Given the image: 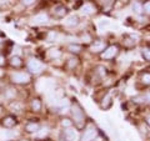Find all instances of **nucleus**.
Wrapping results in <instances>:
<instances>
[{
    "instance_id": "nucleus-1",
    "label": "nucleus",
    "mask_w": 150,
    "mask_h": 141,
    "mask_svg": "<svg viewBox=\"0 0 150 141\" xmlns=\"http://www.w3.org/2000/svg\"><path fill=\"white\" fill-rule=\"evenodd\" d=\"M70 111H71L73 116V123L75 125L76 130H84L86 126V114L84 111L83 106L78 100H74L70 106Z\"/></svg>"
},
{
    "instance_id": "nucleus-2",
    "label": "nucleus",
    "mask_w": 150,
    "mask_h": 141,
    "mask_svg": "<svg viewBox=\"0 0 150 141\" xmlns=\"http://www.w3.org/2000/svg\"><path fill=\"white\" fill-rule=\"evenodd\" d=\"M26 68H28V71H29L31 75H40L45 71V65L41 63L39 59L34 58V56H31V58L28 59Z\"/></svg>"
},
{
    "instance_id": "nucleus-3",
    "label": "nucleus",
    "mask_w": 150,
    "mask_h": 141,
    "mask_svg": "<svg viewBox=\"0 0 150 141\" xmlns=\"http://www.w3.org/2000/svg\"><path fill=\"white\" fill-rule=\"evenodd\" d=\"M10 81L15 85H28L31 82V74L29 71H15L10 75Z\"/></svg>"
},
{
    "instance_id": "nucleus-4",
    "label": "nucleus",
    "mask_w": 150,
    "mask_h": 141,
    "mask_svg": "<svg viewBox=\"0 0 150 141\" xmlns=\"http://www.w3.org/2000/svg\"><path fill=\"white\" fill-rule=\"evenodd\" d=\"M119 53H120L119 45L112 44V45L106 46L105 50L100 54V58H101L103 60H112V59H115L116 56L119 55Z\"/></svg>"
},
{
    "instance_id": "nucleus-5",
    "label": "nucleus",
    "mask_w": 150,
    "mask_h": 141,
    "mask_svg": "<svg viewBox=\"0 0 150 141\" xmlns=\"http://www.w3.org/2000/svg\"><path fill=\"white\" fill-rule=\"evenodd\" d=\"M98 135H99V130L95 126H88V128L85 126L80 136V141H93L98 137Z\"/></svg>"
},
{
    "instance_id": "nucleus-6",
    "label": "nucleus",
    "mask_w": 150,
    "mask_h": 141,
    "mask_svg": "<svg viewBox=\"0 0 150 141\" xmlns=\"http://www.w3.org/2000/svg\"><path fill=\"white\" fill-rule=\"evenodd\" d=\"M106 48V41L101 40V39H95L93 40V43L89 45V50H90L91 54H101L103 51Z\"/></svg>"
},
{
    "instance_id": "nucleus-7",
    "label": "nucleus",
    "mask_w": 150,
    "mask_h": 141,
    "mask_svg": "<svg viewBox=\"0 0 150 141\" xmlns=\"http://www.w3.org/2000/svg\"><path fill=\"white\" fill-rule=\"evenodd\" d=\"M68 15V8L63 5V4H59V5H55L51 9V16L54 19H64Z\"/></svg>"
},
{
    "instance_id": "nucleus-8",
    "label": "nucleus",
    "mask_w": 150,
    "mask_h": 141,
    "mask_svg": "<svg viewBox=\"0 0 150 141\" xmlns=\"http://www.w3.org/2000/svg\"><path fill=\"white\" fill-rule=\"evenodd\" d=\"M98 102H99V107L101 110H104V111L109 110L110 107L112 106V96L110 95V94L106 92V94H104V95L101 96V99Z\"/></svg>"
},
{
    "instance_id": "nucleus-9",
    "label": "nucleus",
    "mask_w": 150,
    "mask_h": 141,
    "mask_svg": "<svg viewBox=\"0 0 150 141\" xmlns=\"http://www.w3.org/2000/svg\"><path fill=\"white\" fill-rule=\"evenodd\" d=\"M49 15L45 13H39L31 18V24L33 25H45L49 23Z\"/></svg>"
},
{
    "instance_id": "nucleus-10",
    "label": "nucleus",
    "mask_w": 150,
    "mask_h": 141,
    "mask_svg": "<svg viewBox=\"0 0 150 141\" xmlns=\"http://www.w3.org/2000/svg\"><path fill=\"white\" fill-rule=\"evenodd\" d=\"M1 125L5 129H13L18 125V119L14 115H5L1 119Z\"/></svg>"
},
{
    "instance_id": "nucleus-11",
    "label": "nucleus",
    "mask_w": 150,
    "mask_h": 141,
    "mask_svg": "<svg viewBox=\"0 0 150 141\" xmlns=\"http://www.w3.org/2000/svg\"><path fill=\"white\" fill-rule=\"evenodd\" d=\"M80 11L84 15H94V14L98 13V6L94 3H83Z\"/></svg>"
},
{
    "instance_id": "nucleus-12",
    "label": "nucleus",
    "mask_w": 150,
    "mask_h": 141,
    "mask_svg": "<svg viewBox=\"0 0 150 141\" xmlns=\"http://www.w3.org/2000/svg\"><path fill=\"white\" fill-rule=\"evenodd\" d=\"M63 141H76L78 140V130L69 128V129H64L63 131Z\"/></svg>"
},
{
    "instance_id": "nucleus-13",
    "label": "nucleus",
    "mask_w": 150,
    "mask_h": 141,
    "mask_svg": "<svg viewBox=\"0 0 150 141\" xmlns=\"http://www.w3.org/2000/svg\"><path fill=\"white\" fill-rule=\"evenodd\" d=\"M24 130H25V133H28V134H36L38 131L40 130V124L38 123V121L30 120V121H28V123L25 124Z\"/></svg>"
},
{
    "instance_id": "nucleus-14",
    "label": "nucleus",
    "mask_w": 150,
    "mask_h": 141,
    "mask_svg": "<svg viewBox=\"0 0 150 141\" xmlns=\"http://www.w3.org/2000/svg\"><path fill=\"white\" fill-rule=\"evenodd\" d=\"M63 56V51L59 48H50L48 51H46V58L53 60V61H56Z\"/></svg>"
},
{
    "instance_id": "nucleus-15",
    "label": "nucleus",
    "mask_w": 150,
    "mask_h": 141,
    "mask_svg": "<svg viewBox=\"0 0 150 141\" xmlns=\"http://www.w3.org/2000/svg\"><path fill=\"white\" fill-rule=\"evenodd\" d=\"M79 24H80V19H79L78 15H70L65 19L64 21V26L65 27H70V29H73V27H76Z\"/></svg>"
},
{
    "instance_id": "nucleus-16",
    "label": "nucleus",
    "mask_w": 150,
    "mask_h": 141,
    "mask_svg": "<svg viewBox=\"0 0 150 141\" xmlns=\"http://www.w3.org/2000/svg\"><path fill=\"white\" fill-rule=\"evenodd\" d=\"M8 64H9V66H11L13 69H20L23 65H24V61H23L21 56L13 55L11 58L8 60Z\"/></svg>"
},
{
    "instance_id": "nucleus-17",
    "label": "nucleus",
    "mask_w": 150,
    "mask_h": 141,
    "mask_svg": "<svg viewBox=\"0 0 150 141\" xmlns=\"http://www.w3.org/2000/svg\"><path fill=\"white\" fill-rule=\"evenodd\" d=\"M121 44H123V46H124L126 50H131V49H134L135 46H137V40H135L131 35H125L123 37V41H121Z\"/></svg>"
},
{
    "instance_id": "nucleus-18",
    "label": "nucleus",
    "mask_w": 150,
    "mask_h": 141,
    "mask_svg": "<svg viewBox=\"0 0 150 141\" xmlns=\"http://www.w3.org/2000/svg\"><path fill=\"white\" fill-rule=\"evenodd\" d=\"M94 78H96L98 80H103L106 75H108V70L105 66H103V65H98V66H95V69H94Z\"/></svg>"
},
{
    "instance_id": "nucleus-19",
    "label": "nucleus",
    "mask_w": 150,
    "mask_h": 141,
    "mask_svg": "<svg viewBox=\"0 0 150 141\" xmlns=\"http://www.w3.org/2000/svg\"><path fill=\"white\" fill-rule=\"evenodd\" d=\"M30 109H31L33 112H35V114L40 112L41 110H43V101H41L39 97H34L30 101Z\"/></svg>"
},
{
    "instance_id": "nucleus-20",
    "label": "nucleus",
    "mask_w": 150,
    "mask_h": 141,
    "mask_svg": "<svg viewBox=\"0 0 150 141\" xmlns=\"http://www.w3.org/2000/svg\"><path fill=\"white\" fill-rule=\"evenodd\" d=\"M79 65H80V60H79V58L76 55H74L71 56V58H69L68 59V61L65 63V66H67V69L69 70H75Z\"/></svg>"
},
{
    "instance_id": "nucleus-21",
    "label": "nucleus",
    "mask_w": 150,
    "mask_h": 141,
    "mask_svg": "<svg viewBox=\"0 0 150 141\" xmlns=\"http://www.w3.org/2000/svg\"><path fill=\"white\" fill-rule=\"evenodd\" d=\"M83 49H84V46L81 44H78V43H71L67 46V50L73 55H79L83 51Z\"/></svg>"
},
{
    "instance_id": "nucleus-22",
    "label": "nucleus",
    "mask_w": 150,
    "mask_h": 141,
    "mask_svg": "<svg viewBox=\"0 0 150 141\" xmlns=\"http://www.w3.org/2000/svg\"><path fill=\"white\" fill-rule=\"evenodd\" d=\"M115 3H116V0H99V4L104 13H108L109 10H111L114 8Z\"/></svg>"
},
{
    "instance_id": "nucleus-23",
    "label": "nucleus",
    "mask_w": 150,
    "mask_h": 141,
    "mask_svg": "<svg viewBox=\"0 0 150 141\" xmlns=\"http://www.w3.org/2000/svg\"><path fill=\"white\" fill-rule=\"evenodd\" d=\"M139 81L142 82L144 86H150V71H144L140 74Z\"/></svg>"
},
{
    "instance_id": "nucleus-24",
    "label": "nucleus",
    "mask_w": 150,
    "mask_h": 141,
    "mask_svg": "<svg viewBox=\"0 0 150 141\" xmlns=\"http://www.w3.org/2000/svg\"><path fill=\"white\" fill-rule=\"evenodd\" d=\"M140 54H142L143 59L145 60V61L150 63V45H145V46H143V48L140 49Z\"/></svg>"
},
{
    "instance_id": "nucleus-25",
    "label": "nucleus",
    "mask_w": 150,
    "mask_h": 141,
    "mask_svg": "<svg viewBox=\"0 0 150 141\" xmlns=\"http://www.w3.org/2000/svg\"><path fill=\"white\" fill-rule=\"evenodd\" d=\"M133 11L137 14V15H143V3L135 0L133 3Z\"/></svg>"
},
{
    "instance_id": "nucleus-26",
    "label": "nucleus",
    "mask_w": 150,
    "mask_h": 141,
    "mask_svg": "<svg viewBox=\"0 0 150 141\" xmlns=\"http://www.w3.org/2000/svg\"><path fill=\"white\" fill-rule=\"evenodd\" d=\"M60 125H62L63 129H69V128H73V119H70V117H63L62 121H60Z\"/></svg>"
},
{
    "instance_id": "nucleus-27",
    "label": "nucleus",
    "mask_w": 150,
    "mask_h": 141,
    "mask_svg": "<svg viewBox=\"0 0 150 141\" xmlns=\"http://www.w3.org/2000/svg\"><path fill=\"white\" fill-rule=\"evenodd\" d=\"M18 95V90L14 87H8L6 91H5V99H8V100H13L14 97H15Z\"/></svg>"
},
{
    "instance_id": "nucleus-28",
    "label": "nucleus",
    "mask_w": 150,
    "mask_h": 141,
    "mask_svg": "<svg viewBox=\"0 0 150 141\" xmlns=\"http://www.w3.org/2000/svg\"><path fill=\"white\" fill-rule=\"evenodd\" d=\"M143 15L150 19V0H146L145 3H143Z\"/></svg>"
},
{
    "instance_id": "nucleus-29",
    "label": "nucleus",
    "mask_w": 150,
    "mask_h": 141,
    "mask_svg": "<svg viewBox=\"0 0 150 141\" xmlns=\"http://www.w3.org/2000/svg\"><path fill=\"white\" fill-rule=\"evenodd\" d=\"M48 134H49V129L48 128H40V130L36 133V135H38V137L39 139H44Z\"/></svg>"
},
{
    "instance_id": "nucleus-30",
    "label": "nucleus",
    "mask_w": 150,
    "mask_h": 141,
    "mask_svg": "<svg viewBox=\"0 0 150 141\" xmlns=\"http://www.w3.org/2000/svg\"><path fill=\"white\" fill-rule=\"evenodd\" d=\"M38 1V0H20V3H21V5L23 6H31V5H34V4Z\"/></svg>"
},
{
    "instance_id": "nucleus-31",
    "label": "nucleus",
    "mask_w": 150,
    "mask_h": 141,
    "mask_svg": "<svg viewBox=\"0 0 150 141\" xmlns=\"http://www.w3.org/2000/svg\"><path fill=\"white\" fill-rule=\"evenodd\" d=\"M5 63H6V58H5V55L0 54V68H1L3 65H5Z\"/></svg>"
},
{
    "instance_id": "nucleus-32",
    "label": "nucleus",
    "mask_w": 150,
    "mask_h": 141,
    "mask_svg": "<svg viewBox=\"0 0 150 141\" xmlns=\"http://www.w3.org/2000/svg\"><path fill=\"white\" fill-rule=\"evenodd\" d=\"M145 123H146V125H148V126H150V115L146 117V119H145Z\"/></svg>"
},
{
    "instance_id": "nucleus-33",
    "label": "nucleus",
    "mask_w": 150,
    "mask_h": 141,
    "mask_svg": "<svg viewBox=\"0 0 150 141\" xmlns=\"http://www.w3.org/2000/svg\"><path fill=\"white\" fill-rule=\"evenodd\" d=\"M3 76H4V71H3V69L0 68V79H1Z\"/></svg>"
},
{
    "instance_id": "nucleus-34",
    "label": "nucleus",
    "mask_w": 150,
    "mask_h": 141,
    "mask_svg": "<svg viewBox=\"0 0 150 141\" xmlns=\"http://www.w3.org/2000/svg\"><path fill=\"white\" fill-rule=\"evenodd\" d=\"M44 141H53V140H44Z\"/></svg>"
}]
</instances>
